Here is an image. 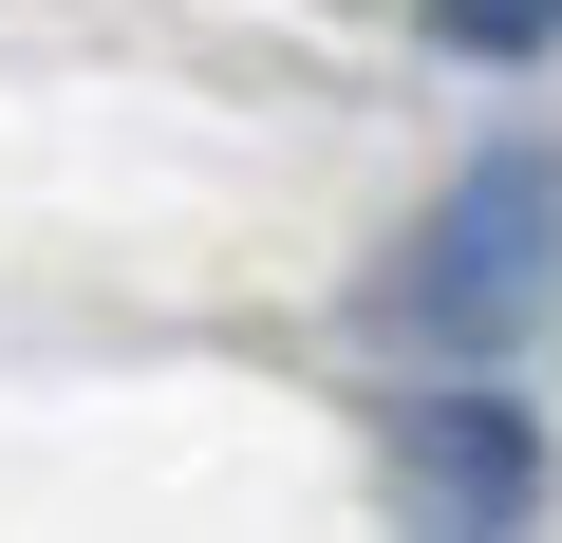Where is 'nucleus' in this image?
Returning <instances> with one entry per match:
<instances>
[{
	"label": "nucleus",
	"mask_w": 562,
	"mask_h": 543,
	"mask_svg": "<svg viewBox=\"0 0 562 543\" xmlns=\"http://www.w3.org/2000/svg\"><path fill=\"white\" fill-rule=\"evenodd\" d=\"M543 301H562V150L506 132V150H469V169L431 188V225L375 262V338L487 375L506 338H543Z\"/></svg>",
	"instance_id": "f257e3e1"
},
{
	"label": "nucleus",
	"mask_w": 562,
	"mask_h": 543,
	"mask_svg": "<svg viewBox=\"0 0 562 543\" xmlns=\"http://www.w3.org/2000/svg\"><path fill=\"white\" fill-rule=\"evenodd\" d=\"M525 487H543V431H525L506 394H431V412H413V506H431V543H506Z\"/></svg>",
	"instance_id": "f03ea898"
},
{
	"label": "nucleus",
	"mask_w": 562,
	"mask_h": 543,
	"mask_svg": "<svg viewBox=\"0 0 562 543\" xmlns=\"http://www.w3.org/2000/svg\"><path fill=\"white\" fill-rule=\"evenodd\" d=\"M431 38H450V57H543L562 0H431Z\"/></svg>",
	"instance_id": "7ed1b4c3"
}]
</instances>
